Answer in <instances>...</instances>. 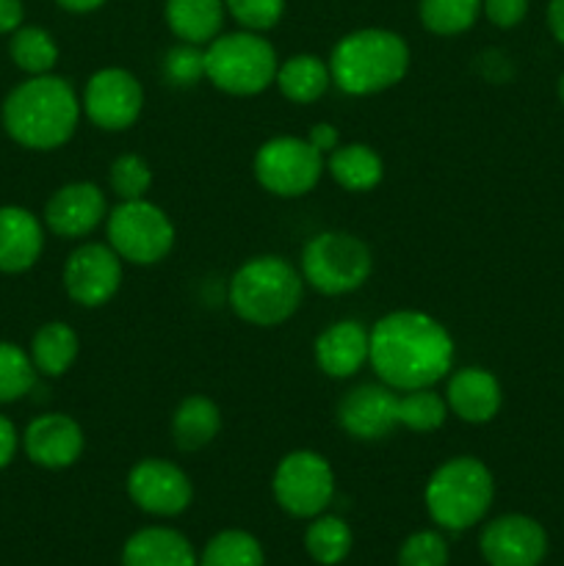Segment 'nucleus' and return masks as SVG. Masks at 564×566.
<instances>
[{
	"mask_svg": "<svg viewBox=\"0 0 564 566\" xmlns=\"http://www.w3.org/2000/svg\"><path fill=\"white\" fill-rule=\"evenodd\" d=\"M453 337L420 310H396L370 326V357L376 379L393 390L435 387L453 370Z\"/></svg>",
	"mask_w": 564,
	"mask_h": 566,
	"instance_id": "f257e3e1",
	"label": "nucleus"
},
{
	"mask_svg": "<svg viewBox=\"0 0 564 566\" xmlns=\"http://www.w3.org/2000/svg\"><path fill=\"white\" fill-rule=\"evenodd\" d=\"M83 105L75 86L59 75H33L17 83L3 99L6 133L25 149L50 153L75 136Z\"/></svg>",
	"mask_w": 564,
	"mask_h": 566,
	"instance_id": "f03ea898",
	"label": "nucleus"
},
{
	"mask_svg": "<svg viewBox=\"0 0 564 566\" xmlns=\"http://www.w3.org/2000/svg\"><path fill=\"white\" fill-rule=\"evenodd\" d=\"M409 44L387 28H357L337 39L330 53L332 83L352 97H370L398 86L407 77Z\"/></svg>",
	"mask_w": 564,
	"mask_h": 566,
	"instance_id": "7ed1b4c3",
	"label": "nucleus"
},
{
	"mask_svg": "<svg viewBox=\"0 0 564 566\" xmlns=\"http://www.w3.org/2000/svg\"><path fill=\"white\" fill-rule=\"evenodd\" d=\"M304 298L302 271L285 258L260 254L247 260L227 285V304L252 326H280L299 313Z\"/></svg>",
	"mask_w": 564,
	"mask_h": 566,
	"instance_id": "20e7f679",
	"label": "nucleus"
},
{
	"mask_svg": "<svg viewBox=\"0 0 564 566\" xmlns=\"http://www.w3.org/2000/svg\"><path fill=\"white\" fill-rule=\"evenodd\" d=\"M495 497L490 468L476 457H453L426 484L429 517L446 531H468L484 520Z\"/></svg>",
	"mask_w": 564,
	"mask_h": 566,
	"instance_id": "39448f33",
	"label": "nucleus"
},
{
	"mask_svg": "<svg viewBox=\"0 0 564 566\" xmlns=\"http://www.w3.org/2000/svg\"><path fill=\"white\" fill-rule=\"evenodd\" d=\"M280 59L263 33H219L205 44V81L232 97H254L274 83Z\"/></svg>",
	"mask_w": 564,
	"mask_h": 566,
	"instance_id": "423d86ee",
	"label": "nucleus"
},
{
	"mask_svg": "<svg viewBox=\"0 0 564 566\" xmlns=\"http://www.w3.org/2000/svg\"><path fill=\"white\" fill-rule=\"evenodd\" d=\"M299 271L304 285L324 296H346L359 291L374 274V252L359 235L346 230H326L302 247Z\"/></svg>",
	"mask_w": 564,
	"mask_h": 566,
	"instance_id": "0eeeda50",
	"label": "nucleus"
},
{
	"mask_svg": "<svg viewBox=\"0 0 564 566\" xmlns=\"http://www.w3.org/2000/svg\"><path fill=\"white\" fill-rule=\"evenodd\" d=\"M108 247L130 265H155L175 249V221L149 199H127L105 219Z\"/></svg>",
	"mask_w": 564,
	"mask_h": 566,
	"instance_id": "6e6552de",
	"label": "nucleus"
},
{
	"mask_svg": "<svg viewBox=\"0 0 564 566\" xmlns=\"http://www.w3.org/2000/svg\"><path fill=\"white\" fill-rule=\"evenodd\" d=\"M326 169V158L299 136H274L254 153L252 171L260 188L282 199H296L313 191Z\"/></svg>",
	"mask_w": 564,
	"mask_h": 566,
	"instance_id": "1a4fd4ad",
	"label": "nucleus"
},
{
	"mask_svg": "<svg viewBox=\"0 0 564 566\" xmlns=\"http://www.w3.org/2000/svg\"><path fill=\"white\" fill-rule=\"evenodd\" d=\"M271 492L282 512L299 520H313L324 514L335 497V470L321 453L291 451L276 464Z\"/></svg>",
	"mask_w": 564,
	"mask_h": 566,
	"instance_id": "9d476101",
	"label": "nucleus"
},
{
	"mask_svg": "<svg viewBox=\"0 0 564 566\" xmlns=\"http://www.w3.org/2000/svg\"><path fill=\"white\" fill-rule=\"evenodd\" d=\"M83 114L94 127L122 133L138 122L144 111V86L133 72L105 66L88 77L83 88Z\"/></svg>",
	"mask_w": 564,
	"mask_h": 566,
	"instance_id": "9b49d317",
	"label": "nucleus"
},
{
	"mask_svg": "<svg viewBox=\"0 0 564 566\" xmlns=\"http://www.w3.org/2000/svg\"><path fill=\"white\" fill-rule=\"evenodd\" d=\"M125 260L108 243H81L64 263V291L77 307L97 310L119 293Z\"/></svg>",
	"mask_w": 564,
	"mask_h": 566,
	"instance_id": "f8f14e48",
	"label": "nucleus"
},
{
	"mask_svg": "<svg viewBox=\"0 0 564 566\" xmlns=\"http://www.w3.org/2000/svg\"><path fill=\"white\" fill-rule=\"evenodd\" d=\"M127 495L142 512L155 517H177L191 506V479L166 459H142L127 473Z\"/></svg>",
	"mask_w": 564,
	"mask_h": 566,
	"instance_id": "ddd939ff",
	"label": "nucleus"
},
{
	"mask_svg": "<svg viewBox=\"0 0 564 566\" xmlns=\"http://www.w3.org/2000/svg\"><path fill=\"white\" fill-rule=\"evenodd\" d=\"M479 547L490 566H540L547 556V534L525 514H503L487 523Z\"/></svg>",
	"mask_w": 564,
	"mask_h": 566,
	"instance_id": "4468645a",
	"label": "nucleus"
},
{
	"mask_svg": "<svg viewBox=\"0 0 564 566\" xmlns=\"http://www.w3.org/2000/svg\"><path fill=\"white\" fill-rule=\"evenodd\" d=\"M108 219V199L97 182H66L44 205V227L66 241L92 235Z\"/></svg>",
	"mask_w": 564,
	"mask_h": 566,
	"instance_id": "2eb2a0df",
	"label": "nucleus"
},
{
	"mask_svg": "<svg viewBox=\"0 0 564 566\" xmlns=\"http://www.w3.org/2000/svg\"><path fill=\"white\" fill-rule=\"evenodd\" d=\"M337 423L354 440H385L398 429V390L382 381L354 387L337 403Z\"/></svg>",
	"mask_w": 564,
	"mask_h": 566,
	"instance_id": "dca6fc26",
	"label": "nucleus"
},
{
	"mask_svg": "<svg viewBox=\"0 0 564 566\" xmlns=\"http://www.w3.org/2000/svg\"><path fill=\"white\" fill-rule=\"evenodd\" d=\"M22 451L33 464L44 470H66L83 457L86 434L81 423L70 415L48 412L39 415L22 431Z\"/></svg>",
	"mask_w": 564,
	"mask_h": 566,
	"instance_id": "f3484780",
	"label": "nucleus"
},
{
	"mask_svg": "<svg viewBox=\"0 0 564 566\" xmlns=\"http://www.w3.org/2000/svg\"><path fill=\"white\" fill-rule=\"evenodd\" d=\"M313 357L330 379H352L368 365L370 332L359 321H335L315 337Z\"/></svg>",
	"mask_w": 564,
	"mask_h": 566,
	"instance_id": "a211bd4d",
	"label": "nucleus"
},
{
	"mask_svg": "<svg viewBox=\"0 0 564 566\" xmlns=\"http://www.w3.org/2000/svg\"><path fill=\"white\" fill-rule=\"evenodd\" d=\"M446 403L451 415L470 426H484L498 418L503 407V387L492 370L459 368L448 376Z\"/></svg>",
	"mask_w": 564,
	"mask_h": 566,
	"instance_id": "6ab92c4d",
	"label": "nucleus"
},
{
	"mask_svg": "<svg viewBox=\"0 0 564 566\" xmlns=\"http://www.w3.org/2000/svg\"><path fill=\"white\" fill-rule=\"evenodd\" d=\"M44 252V224L20 205L0 208V274L33 269Z\"/></svg>",
	"mask_w": 564,
	"mask_h": 566,
	"instance_id": "aec40b11",
	"label": "nucleus"
},
{
	"mask_svg": "<svg viewBox=\"0 0 564 566\" xmlns=\"http://www.w3.org/2000/svg\"><path fill=\"white\" fill-rule=\"evenodd\" d=\"M122 566H199V562L180 531L142 528L125 542Z\"/></svg>",
	"mask_w": 564,
	"mask_h": 566,
	"instance_id": "412c9836",
	"label": "nucleus"
},
{
	"mask_svg": "<svg viewBox=\"0 0 564 566\" xmlns=\"http://www.w3.org/2000/svg\"><path fill=\"white\" fill-rule=\"evenodd\" d=\"M224 0H166L164 20L180 42L205 44L213 42L224 28Z\"/></svg>",
	"mask_w": 564,
	"mask_h": 566,
	"instance_id": "4be33fe9",
	"label": "nucleus"
},
{
	"mask_svg": "<svg viewBox=\"0 0 564 566\" xmlns=\"http://www.w3.org/2000/svg\"><path fill=\"white\" fill-rule=\"evenodd\" d=\"M326 171L348 193H368L385 177V160L368 144H341L326 155Z\"/></svg>",
	"mask_w": 564,
	"mask_h": 566,
	"instance_id": "5701e85b",
	"label": "nucleus"
},
{
	"mask_svg": "<svg viewBox=\"0 0 564 566\" xmlns=\"http://www.w3.org/2000/svg\"><path fill=\"white\" fill-rule=\"evenodd\" d=\"M221 431V409L213 398L194 392L177 403L171 415V437L180 451H202L219 437Z\"/></svg>",
	"mask_w": 564,
	"mask_h": 566,
	"instance_id": "b1692460",
	"label": "nucleus"
},
{
	"mask_svg": "<svg viewBox=\"0 0 564 566\" xmlns=\"http://www.w3.org/2000/svg\"><path fill=\"white\" fill-rule=\"evenodd\" d=\"M28 354H31V363L39 376L59 379V376H64L77 363L81 337L64 321H48V324H42L33 332Z\"/></svg>",
	"mask_w": 564,
	"mask_h": 566,
	"instance_id": "393cba45",
	"label": "nucleus"
},
{
	"mask_svg": "<svg viewBox=\"0 0 564 566\" xmlns=\"http://www.w3.org/2000/svg\"><path fill=\"white\" fill-rule=\"evenodd\" d=\"M274 83L285 99L296 105H310L324 97L326 88L332 86L330 64L313 53L291 55L280 64Z\"/></svg>",
	"mask_w": 564,
	"mask_h": 566,
	"instance_id": "a878e982",
	"label": "nucleus"
},
{
	"mask_svg": "<svg viewBox=\"0 0 564 566\" xmlns=\"http://www.w3.org/2000/svg\"><path fill=\"white\" fill-rule=\"evenodd\" d=\"M9 55L17 70L33 75H50L59 64V44L53 33L39 25H20L9 36Z\"/></svg>",
	"mask_w": 564,
	"mask_h": 566,
	"instance_id": "bb28decb",
	"label": "nucleus"
},
{
	"mask_svg": "<svg viewBox=\"0 0 564 566\" xmlns=\"http://www.w3.org/2000/svg\"><path fill=\"white\" fill-rule=\"evenodd\" d=\"M448 415H451V409H448L446 396L435 392V387L398 392V429L429 434V431L442 429Z\"/></svg>",
	"mask_w": 564,
	"mask_h": 566,
	"instance_id": "cd10ccee",
	"label": "nucleus"
},
{
	"mask_svg": "<svg viewBox=\"0 0 564 566\" xmlns=\"http://www.w3.org/2000/svg\"><path fill=\"white\" fill-rule=\"evenodd\" d=\"M420 22L435 36H459L481 17V0H420Z\"/></svg>",
	"mask_w": 564,
	"mask_h": 566,
	"instance_id": "c85d7f7f",
	"label": "nucleus"
},
{
	"mask_svg": "<svg viewBox=\"0 0 564 566\" xmlns=\"http://www.w3.org/2000/svg\"><path fill=\"white\" fill-rule=\"evenodd\" d=\"M304 547H307L313 562L335 566L348 556V551H352V528H348L341 517L318 514V517H313V523H310L307 534H304Z\"/></svg>",
	"mask_w": 564,
	"mask_h": 566,
	"instance_id": "c756f323",
	"label": "nucleus"
},
{
	"mask_svg": "<svg viewBox=\"0 0 564 566\" xmlns=\"http://www.w3.org/2000/svg\"><path fill=\"white\" fill-rule=\"evenodd\" d=\"M199 566H263V547L247 531H221L205 545Z\"/></svg>",
	"mask_w": 564,
	"mask_h": 566,
	"instance_id": "7c9ffc66",
	"label": "nucleus"
},
{
	"mask_svg": "<svg viewBox=\"0 0 564 566\" xmlns=\"http://www.w3.org/2000/svg\"><path fill=\"white\" fill-rule=\"evenodd\" d=\"M36 376L31 354L25 348L0 340V403H14L25 398L36 385Z\"/></svg>",
	"mask_w": 564,
	"mask_h": 566,
	"instance_id": "2f4dec72",
	"label": "nucleus"
},
{
	"mask_svg": "<svg viewBox=\"0 0 564 566\" xmlns=\"http://www.w3.org/2000/svg\"><path fill=\"white\" fill-rule=\"evenodd\" d=\"M111 191L119 197V202L127 199H147V191L153 188V169L147 160L136 153H125L114 158L108 169Z\"/></svg>",
	"mask_w": 564,
	"mask_h": 566,
	"instance_id": "473e14b6",
	"label": "nucleus"
},
{
	"mask_svg": "<svg viewBox=\"0 0 564 566\" xmlns=\"http://www.w3.org/2000/svg\"><path fill=\"white\" fill-rule=\"evenodd\" d=\"M164 77L171 86L188 88L205 77V48L180 42L164 55Z\"/></svg>",
	"mask_w": 564,
	"mask_h": 566,
	"instance_id": "72a5a7b5",
	"label": "nucleus"
},
{
	"mask_svg": "<svg viewBox=\"0 0 564 566\" xmlns=\"http://www.w3.org/2000/svg\"><path fill=\"white\" fill-rule=\"evenodd\" d=\"M224 6L243 31L254 33L271 31L285 14V0H224Z\"/></svg>",
	"mask_w": 564,
	"mask_h": 566,
	"instance_id": "f704fd0d",
	"label": "nucleus"
},
{
	"mask_svg": "<svg viewBox=\"0 0 564 566\" xmlns=\"http://www.w3.org/2000/svg\"><path fill=\"white\" fill-rule=\"evenodd\" d=\"M398 566H448V545L437 531L407 536L398 551Z\"/></svg>",
	"mask_w": 564,
	"mask_h": 566,
	"instance_id": "c9c22d12",
	"label": "nucleus"
},
{
	"mask_svg": "<svg viewBox=\"0 0 564 566\" xmlns=\"http://www.w3.org/2000/svg\"><path fill=\"white\" fill-rule=\"evenodd\" d=\"M481 11L495 28H518L529 14V0H481Z\"/></svg>",
	"mask_w": 564,
	"mask_h": 566,
	"instance_id": "e433bc0d",
	"label": "nucleus"
},
{
	"mask_svg": "<svg viewBox=\"0 0 564 566\" xmlns=\"http://www.w3.org/2000/svg\"><path fill=\"white\" fill-rule=\"evenodd\" d=\"M307 142L326 158L332 149L341 147V133H337V127L330 125V122H318V125H313V130L307 133Z\"/></svg>",
	"mask_w": 564,
	"mask_h": 566,
	"instance_id": "4c0bfd02",
	"label": "nucleus"
},
{
	"mask_svg": "<svg viewBox=\"0 0 564 566\" xmlns=\"http://www.w3.org/2000/svg\"><path fill=\"white\" fill-rule=\"evenodd\" d=\"M20 434H17L14 423H11L6 415H0V470L9 468L11 459L17 457V448H20Z\"/></svg>",
	"mask_w": 564,
	"mask_h": 566,
	"instance_id": "58836bf2",
	"label": "nucleus"
},
{
	"mask_svg": "<svg viewBox=\"0 0 564 566\" xmlns=\"http://www.w3.org/2000/svg\"><path fill=\"white\" fill-rule=\"evenodd\" d=\"M25 20L22 0H0V36H11Z\"/></svg>",
	"mask_w": 564,
	"mask_h": 566,
	"instance_id": "ea45409f",
	"label": "nucleus"
},
{
	"mask_svg": "<svg viewBox=\"0 0 564 566\" xmlns=\"http://www.w3.org/2000/svg\"><path fill=\"white\" fill-rule=\"evenodd\" d=\"M547 28H551L553 39L564 48V0L547 3Z\"/></svg>",
	"mask_w": 564,
	"mask_h": 566,
	"instance_id": "a19ab883",
	"label": "nucleus"
},
{
	"mask_svg": "<svg viewBox=\"0 0 564 566\" xmlns=\"http://www.w3.org/2000/svg\"><path fill=\"white\" fill-rule=\"evenodd\" d=\"M108 0H55V6H61L70 14H92L100 6H105Z\"/></svg>",
	"mask_w": 564,
	"mask_h": 566,
	"instance_id": "79ce46f5",
	"label": "nucleus"
},
{
	"mask_svg": "<svg viewBox=\"0 0 564 566\" xmlns=\"http://www.w3.org/2000/svg\"><path fill=\"white\" fill-rule=\"evenodd\" d=\"M558 99H562V105H564V75L558 77Z\"/></svg>",
	"mask_w": 564,
	"mask_h": 566,
	"instance_id": "37998d69",
	"label": "nucleus"
}]
</instances>
